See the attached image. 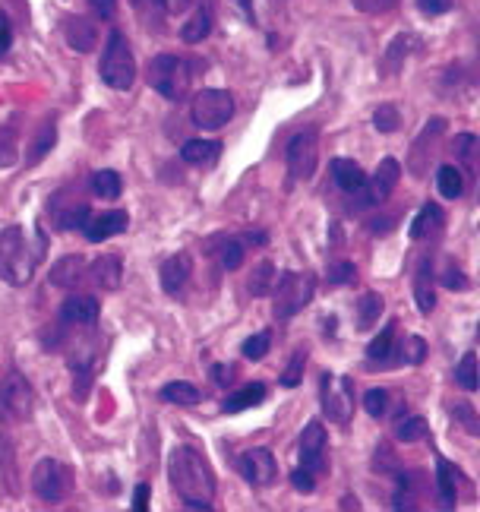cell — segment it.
Masks as SVG:
<instances>
[{
  "label": "cell",
  "mask_w": 480,
  "mask_h": 512,
  "mask_svg": "<svg viewBox=\"0 0 480 512\" xmlns=\"http://www.w3.org/2000/svg\"><path fill=\"white\" fill-rule=\"evenodd\" d=\"M168 478L177 497L187 509H212L215 497V471L209 459L193 446H174L168 456Z\"/></svg>",
  "instance_id": "1"
},
{
  "label": "cell",
  "mask_w": 480,
  "mask_h": 512,
  "mask_svg": "<svg viewBox=\"0 0 480 512\" xmlns=\"http://www.w3.org/2000/svg\"><path fill=\"white\" fill-rule=\"evenodd\" d=\"M35 260H38V250L29 247L23 225L0 228V279L16 288L29 285L35 272Z\"/></svg>",
  "instance_id": "2"
},
{
  "label": "cell",
  "mask_w": 480,
  "mask_h": 512,
  "mask_svg": "<svg viewBox=\"0 0 480 512\" xmlns=\"http://www.w3.org/2000/svg\"><path fill=\"white\" fill-rule=\"evenodd\" d=\"M149 86L168 102H184L193 83V64L180 54H158L149 61Z\"/></svg>",
  "instance_id": "3"
},
{
  "label": "cell",
  "mask_w": 480,
  "mask_h": 512,
  "mask_svg": "<svg viewBox=\"0 0 480 512\" xmlns=\"http://www.w3.org/2000/svg\"><path fill=\"white\" fill-rule=\"evenodd\" d=\"M98 76L102 83L117 89V92H127L136 83V57L130 51V42L124 32H111L105 51H102V61H98Z\"/></svg>",
  "instance_id": "4"
},
{
  "label": "cell",
  "mask_w": 480,
  "mask_h": 512,
  "mask_svg": "<svg viewBox=\"0 0 480 512\" xmlns=\"http://www.w3.org/2000/svg\"><path fill=\"white\" fill-rule=\"evenodd\" d=\"M316 294V279L313 272H285L282 279H275L272 285V310L278 320H291L304 310Z\"/></svg>",
  "instance_id": "5"
},
{
  "label": "cell",
  "mask_w": 480,
  "mask_h": 512,
  "mask_svg": "<svg viewBox=\"0 0 480 512\" xmlns=\"http://www.w3.org/2000/svg\"><path fill=\"white\" fill-rule=\"evenodd\" d=\"M319 402L332 424H348L354 415V383L342 373H323L319 380Z\"/></svg>",
  "instance_id": "6"
},
{
  "label": "cell",
  "mask_w": 480,
  "mask_h": 512,
  "mask_svg": "<svg viewBox=\"0 0 480 512\" xmlns=\"http://www.w3.org/2000/svg\"><path fill=\"white\" fill-rule=\"evenodd\" d=\"M193 124L203 130H222L234 117V98L225 89H203L193 95Z\"/></svg>",
  "instance_id": "7"
},
{
  "label": "cell",
  "mask_w": 480,
  "mask_h": 512,
  "mask_svg": "<svg viewBox=\"0 0 480 512\" xmlns=\"http://www.w3.org/2000/svg\"><path fill=\"white\" fill-rule=\"evenodd\" d=\"M32 490L45 503H60L70 497L73 490V475L64 462L57 459H42L35 468H32Z\"/></svg>",
  "instance_id": "8"
},
{
  "label": "cell",
  "mask_w": 480,
  "mask_h": 512,
  "mask_svg": "<svg viewBox=\"0 0 480 512\" xmlns=\"http://www.w3.org/2000/svg\"><path fill=\"white\" fill-rule=\"evenodd\" d=\"M0 411L10 421H29L35 411V392L32 383L19 370H10L0 383Z\"/></svg>",
  "instance_id": "9"
},
{
  "label": "cell",
  "mask_w": 480,
  "mask_h": 512,
  "mask_svg": "<svg viewBox=\"0 0 480 512\" xmlns=\"http://www.w3.org/2000/svg\"><path fill=\"white\" fill-rule=\"evenodd\" d=\"M285 162H288V174L294 181H310L316 174V162H319V133L316 127L300 130L297 136H291V143L285 149Z\"/></svg>",
  "instance_id": "10"
},
{
  "label": "cell",
  "mask_w": 480,
  "mask_h": 512,
  "mask_svg": "<svg viewBox=\"0 0 480 512\" xmlns=\"http://www.w3.org/2000/svg\"><path fill=\"white\" fill-rule=\"evenodd\" d=\"M398 177H402V165H398L395 159H383L376 168L373 177H367L364 187L357 190L360 196V206H379V203H386L392 190L398 187Z\"/></svg>",
  "instance_id": "11"
},
{
  "label": "cell",
  "mask_w": 480,
  "mask_h": 512,
  "mask_svg": "<svg viewBox=\"0 0 480 512\" xmlns=\"http://www.w3.org/2000/svg\"><path fill=\"white\" fill-rule=\"evenodd\" d=\"M240 475H244L247 484H253V487H269V484H275V478H278V462L272 456V449H266V446L247 449L244 459H240Z\"/></svg>",
  "instance_id": "12"
},
{
  "label": "cell",
  "mask_w": 480,
  "mask_h": 512,
  "mask_svg": "<svg viewBox=\"0 0 480 512\" xmlns=\"http://www.w3.org/2000/svg\"><path fill=\"white\" fill-rule=\"evenodd\" d=\"M326 449H329L326 427L319 421H310L304 433H300V462H304V468L319 475L326 468Z\"/></svg>",
  "instance_id": "13"
},
{
  "label": "cell",
  "mask_w": 480,
  "mask_h": 512,
  "mask_svg": "<svg viewBox=\"0 0 480 512\" xmlns=\"http://www.w3.org/2000/svg\"><path fill=\"white\" fill-rule=\"evenodd\" d=\"M130 228V215L124 209H111L105 215H89L86 225H83V234H86V241L89 244H102L108 238H117V234H124Z\"/></svg>",
  "instance_id": "14"
},
{
  "label": "cell",
  "mask_w": 480,
  "mask_h": 512,
  "mask_svg": "<svg viewBox=\"0 0 480 512\" xmlns=\"http://www.w3.org/2000/svg\"><path fill=\"white\" fill-rule=\"evenodd\" d=\"M102 313V304H98L92 294H70V298L60 304V320L64 323H76V326H92Z\"/></svg>",
  "instance_id": "15"
},
{
  "label": "cell",
  "mask_w": 480,
  "mask_h": 512,
  "mask_svg": "<svg viewBox=\"0 0 480 512\" xmlns=\"http://www.w3.org/2000/svg\"><path fill=\"white\" fill-rule=\"evenodd\" d=\"M162 288L165 294H180L187 285V279L193 275V260H190V253H174L168 256V260L162 263Z\"/></svg>",
  "instance_id": "16"
},
{
  "label": "cell",
  "mask_w": 480,
  "mask_h": 512,
  "mask_svg": "<svg viewBox=\"0 0 480 512\" xmlns=\"http://www.w3.org/2000/svg\"><path fill=\"white\" fill-rule=\"evenodd\" d=\"M89 275H92V282L102 291H117L120 282H124V263H120V256L105 253V256H98V260L89 266Z\"/></svg>",
  "instance_id": "17"
},
{
  "label": "cell",
  "mask_w": 480,
  "mask_h": 512,
  "mask_svg": "<svg viewBox=\"0 0 480 512\" xmlns=\"http://www.w3.org/2000/svg\"><path fill=\"white\" fill-rule=\"evenodd\" d=\"M64 35H67V45L73 51H79V54L92 51L95 42H98V29H95L92 19H86V16H70L67 23H64Z\"/></svg>",
  "instance_id": "18"
},
{
  "label": "cell",
  "mask_w": 480,
  "mask_h": 512,
  "mask_svg": "<svg viewBox=\"0 0 480 512\" xmlns=\"http://www.w3.org/2000/svg\"><path fill=\"white\" fill-rule=\"evenodd\" d=\"M414 301H417V310L427 313L436 307V291H433V263L430 256H424V260L417 263V272H414Z\"/></svg>",
  "instance_id": "19"
},
{
  "label": "cell",
  "mask_w": 480,
  "mask_h": 512,
  "mask_svg": "<svg viewBox=\"0 0 480 512\" xmlns=\"http://www.w3.org/2000/svg\"><path fill=\"white\" fill-rule=\"evenodd\" d=\"M266 386L263 383H250V386H240L237 392H231V396L222 402V411L225 415H240V411H247V408H256V405H263L266 402Z\"/></svg>",
  "instance_id": "20"
},
{
  "label": "cell",
  "mask_w": 480,
  "mask_h": 512,
  "mask_svg": "<svg viewBox=\"0 0 480 512\" xmlns=\"http://www.w3.org/2000/svg\"><path fill=\"white\" fill-rule=\"evenodd\" d=\"M180 159L187 165H199V168H209L222 159V143L218 140H190L180 149Z\"/></svg>",
  "instance_id": "21"
},
{
  "label": "cell",
  "mask_w": 480,
  "mask_h": 512,
  "mask_svg": "<svg viewBox=\"0 0 480 512\" xmlns=\"http://www.w3.org/2000/svg\"><path fill=\"white\" fill-rule=\"evenodd\" d=\"M455 487H458V468L449 459L436 456V494H439V503H443L446 509H452L455 500H458Z\"/></svg>",
  "instance_id": "22"
},
{
  "label": "cell",
  "mask_w": 480,
  "mask_h": 512,
  "mask_svg": "<svg viewBox=\"0 0 480 512\" xmlns=\"http://www.w3.org/2000/svg\"><path fill=\"white\" fill-rule=\"evenodd\" d=\"M86 275V263H83V256L79 253H70V256H64V260H57L54 266H51V285H57V288H73L79 279Z\"/></svg>",
  "instance_id": "23"
},
{
  "label": "cell",
  "mask_w": 480,
  "mask_h": 512,
  "mask_svg": "<svg viewBox=\"0 0 480 512\" xmlns=\"http://www.w3.org/2000/svg\"><path fill=\"white\" fill-rule=\"evenodd\" d=\"M332 177H335V184L342 187L345 193H351V196L367 181L364 168H360L354 159H332Z\"/></svg>",
  "instance_id": "24"
},
{
  "label": "cell",
  "mask_w": 480,
  "mask_h": 512,
  "mask_svg": "<svg viewBox=\"0 0 480 512\" xmlns=\"http://www.w3.org/2000/svg\"><path fill=\"white\" fill-rule=\"evenodd\" d=\"M212 32V10L209 7H199L184 26H180V38H184L187 45H199L203 38H209Z\"/></svg>",
  "instance_id": "25"
},
{
  "label": "cell",
  "mask_w": 480,
  "mask_h": 512,
  "mask_svg": "<svg viewBox=\"0 0 480 512\" xmlns=\"http://www.w3.org/2000/svg\"><path fill=\"white\" fill-rule=\"evenodd\" d=\"M436 190L443 200H458V196L465 193V174L455 165H443L436 171Z\"/></svg>",
  "instance_id": "26"
},
{
  "label": "cell",
  "mask_w": 480,
  "mask_h": 512,
  "mask_svg": "<svg viewBox=\"0 0 480 512\" xmlns=\"http://www.w3.org/2000/svg\"><path fill=\"white\" fill-rule=\"evenodd\" d=\"M443 209H439L436 203H427L424 209H420L417 215H414V222H411V238L414 241H424L430 231H436L439 225H443Z\"/></svg>",
  "instance_id": "27"
},
{
  "label": "cell",
  "mask_w": 480,
  "mask_h": 512,
  "mask_svg": "<svg viewBox=\"0 0 480 512\" xmlns=\"http://www.w3.org/2000/svg\"><path fill=\"white\" fill-rule=\"evenodd\" d=\"M383 307H386L383 294L367 291L364 298L357 301V329H373L379 323V313H383Z\"/></svg>",
  "instance_id": "28"
},
{
  "label": "cell",
  "mask_w": 480,
  "mask_h": 512,
  "mask_svg": "<svg viewBox=\"0 0 480 512\" xmlns=\"http://www.w3.org/2000/svg\"><path fill=\"white\" fill-rule=\"evenodd\" d=\"M162 402H168V405H184V408H190V405H196L199 402V389L193 386V383H187V380H174V383H168V386H162Z\"/></svg>",
  "instance_id": "29"
},
{
  "label": "cell",
  "mask_w": 480,
  "mask_h": 512,
  "mask_svg": "<svg viewBox=\"0 0 480 512\" xmlns=\"http://www.w3.org/2000/svg\"><path fill=\"white\" fill-rule=\"evenodd\" d=\"M414 45H420L414 35H398L395 42L386 48V54H383V70H389V73H395L398 67H402V61L405 57L414 51Z\"/></svg>",
  "instance_id": "30"
},
{
  "label": "cell",
  "mask_w": 480,
  "mask_h": 512,
  "mask_svg": "<svg viewBox=\"0 0 480 512\" xmlns=\"http://www.w3.org/2000/svg\"><path fill=\"white\" fill-rule=\"evenodd\" d=\"M395 336H398V323L383 326V332H379V336L370 342L367 358H370V361H379V364H386V361H389V354L395 351Z\"/></svg>",
  "instance_id": "31"
},
{
  "label": "cell",
  "mask_w": 480,
  "mask_h": 512,
  "mask_svg": "<svg viewBox=\"0 0 480 512\" xmlns=\"http://www.w3.org/2000/svg\"><path fill=\"white\" fill-rule=\"evenodd\" d=\"M275 279H278V275H275V266H272L269 260H263V263H256V266H253L247 288H250V294H256V298H263V294L272 291Z\"/></svg>",
  "instance_id": "32"
},
{
  "label": "cell",
  "mask_w": 480,
  "mask_h": 512,
  "mask_svg": "<svg viewBox=\"0 0 480 512\" xmlns=\"http://www.w3.org/2000/svg\"><path fill=\"white\" fill-rule=\"evenodd\" d=\"M92 190L102 196V200H117L120 190H124V181H120V174L105 168V171H95L92 174Z\"/></svg>",
  "instance_id": "33"
},
{
  "label": "cell",
  "mask_w": 480,
  "mask_h": 512,
  "mask_svg": "<svg viewBox=\"0 0 480 512\" xmlns=\"http://www.w3.org/2000/svg\"><path fill=\"white\" fill-rule=\"evenodd\" d=\"M54 140H57V127H54V121H45V127H42V133L35 136V143H32V155H29V165H35V162H42L45 155L51 152V146H54Z\"/></svg>",
  "instance_id": "34"
},
{
  "label": "cell",
  "mask_w": 480,
  "mask_h": 512,
  "mask_svg": "<svg viewBox=\"0 0 480 512\" xmlns=\"http://www.w3.org/2000/svg\"><path fill=\"white\" fill-rule=\"evenodd\" d=\"M427 433H430V427L424 418H405V421L395 424V437L402 443H417V440H424Z\"/></svg>",
  "instance_id": "35"
},
{
  "label": "cell",
  "mask_w": 480,
  "mask_h": 512,
  "mask_svg": "<svg viewBox=\"0 0 480 512\" xmlns=\"http://www.w3.org/2000/svg\"><path fill=\"white\" fill-rule=\"evenodd\" d=\"M304 367H307V348H297V351L291 354V361H288L285 373H282V386H285V389L300 386V380H304Z\"/></svg>",
  "instance_id": "36"
},
{
  "label": "cell",
  "mask_w": 480,
  "mask_h": 512,
  "mask_svg": "<svg viewBox=\"0 0 480 512\" xmlns=\"http://www.w3.org/2000/svg\"><path fill=\"white\" fill-rule=\"evenodd\" d=\"M455 380L462 383V389H468V392H474L480 386V380H477V354L474 351H468L462 358V364L455 367Z\"/></svg>",
  "instance_id": "37"
},
{
  "label": "cell",
  "mask_w": 480,
  "mask_h": 512,
  "mask_svg": "<svg viewBox=\"0 0 480 512\" xmlns=\"http://www.w3.org/2000/svg\"><path fill=\"white\" fill-rule=\"evenodd\" d=\"M269 348H272V332H256V336H250L247 342H244V358L247 361H263L266 354H269Z\"/></svg>",
  "instance_id": "38"
},
{
  "label": "cell",
  "mask_w": 480,
  "mask_h": 512,
  "mask_svg": "<svg viewBox=\"0 0 480 512\" xmlns=\"http://www.w3.org/2000/svg\"><path fill=\"white\" fill-rule=\"evenodd\" d=\"M398 124H402V114H398L395 105H379V108H376V114H373V127H376L379 133H395Z\"/></svg>",
  "instance_id": "39"
},
{
  "label": "cell",
  "mask_w": 480,
  "mask_h": 512,
  "mask_svg": "<svg viewBox=\"0 0 480 512\" xmlns=\"http://www.w3.org/2000/svg\"><path fill=\"white\" fill-rule=\"evenodd\" d=\"M364 411L370 418H386L389 411V392L386 389H367L364 392Z\"/></svg>",
  "instance_id": "40"
},
{
  "label": "cell",
  "mask_w": 480,
  "mask_h": 512,
  "mask_svg": "<svg viewBox=\"0 0 480 512\" xmlns=\"http://www.w3.org/2000/svg\"><path fill=\"white\" fill-rule=\"evenodd\" d=\"M398 351H402V361L405 364H424V358H427V342L420 339V336H408Z\"/></svg>",
  "instance_id": "41"
},
{
  "label": "cell",
  "mask_w": 480,
  "mask_h": 512,
  "mask_svg": "<svg viewBox=\"0 0 480 512\" xmlns=\"http://www.w3.org/2000/svg\"><path fill=\"white\" fill-rule=\"evenodd\" d=\"M326 279H329V285H351V282L357 279V269H354V263H348V260L332 263Z\"/></svg>",
  "instance_id": "42"
},
{
  "label": "cell",
  "mask_w": 480,
  "mask_h": 512,
  "mask_svg": "<svg viewBox=\"0 0 480 512\" xmlns=\"http://www.w3.org/2000/svg\"><path fill=\"white\" fill-rule=\"evenodd\" d=\"M218 256H222L225 269H237L240 263H244V241H225L222 250H218Z\"/></svg>",
  "instance_id": "43"
},
{
  "label": "cell",
  "mask_w": 480,
  "mask_h": 512,
  "mask_svg": "<svg viewBox=\"0 0 480 512\" xmlns=\"http://www.w3.org/2000/svg\"><path fill=\"white\" fill-rule=\"evenodd\" d=\"M351 4L360 13H389L392 7H398V0H351Z\"/></svg>",
  "instance_id": "44"
},
{
  "label": "cell",
  "mask_w": 480,
  "mask_h": 512,
  "mask_svg": "<svg viewBox=\"0 0 480 512\" xmlns=\"http://www.w3.org/2000/svg\"><path fill=\"white\" fill-rule=\"evenodd\" d=\"M313 478H316V475H313V471H307V468L291 471V484H294V490H300V494H313V487H316Z\"/></svg>",
  "instance_id": "45"
},
{
  "label": "cell",
  "mask_w": 480,
  "mask_h": 512,
  "mask_svg": "<svg viewBox=\"0 0 480 512\" xmlns=\"http://www.w3.org/2000/svg\"><path fill=\"white\" fill-rule=\"evenodd\" d=\"M455 7V0H417V10L427 16H443Z\"/></svg>",
  "instance_id": "46"
},
{
  "label": "cell",
  "mask_w": 480,
  "mask_h": 512,
  "mask_svg": "<svg viewBox=\"0 0 480 512\" xmlns=\"http://www.w3.org/2000/svg\"><path fill=\"white\" fill-rule=\"evenodd\" d=\"M13 48V26L7 13H0V57H7V51Z\"/></svg>",
  "instance_id": "47"
},
{
  "label": "cell",
  "mask_w": 480,
  "mask_h": 512,
  "mask_svg": "<svg viewBox=\"0 0 480 512\" xmlns=\"http://www.w3.org/2000/svg\"><path fill=\"white\" fill-rule=\"evenodd\" d=\"M443 285H446V288H452V291H465V288H468V279L462 275V269L449 266V269H446V275H443Z\"/></svg>",
  "instance_id": "48"
},
{
  "label": "cell",
  "mask_w": 480,
  "mask_h": 512,
  "mask_svg": "<svg viewBox=\"0 0 480 512\" xmlns=\"http://www.w3.org/2000/svg\"><path fill=\"white\" fill-rule=\"evenodd\" d=\"M474 143H477V140H474L471 133H462V136H455V143H452V146H455L458 155H462V159H471V152H474L471 146H474Z\"/></svg>",
  "instance_id": "49"
},
{
  "label": "cell",
  "mask_w": 480,
  "mask_h": 512,
  "mask_svg": "<svg viewBox=\"0 0 480 512\" xmlns=\"http://www.w3.org/2000/svg\"><path fill=\"white\" fill-rule=\"evenodd\" d=\"M212 380H215L218 386H228V383L234 380V367H231V364H215V367H212Z\"/></svg>",
  "instance_id": "50"
},
{
  "label": "cell",
  "mask_w": 480,
  "mask_h": 512,
  "mask_svg": "<svg viewBox=\"0 0 480 512\" xmlns=\"http://www.w3.org/2000/svg\"><path fill=\"white\" fill-rule=\"evenodd\" d=\"M146 506H149V484H136V490H133V509L146 512Z\"/></svg>",
  "instance_id": "51"
},
{
  "label": "cell",
  "mask_w": 480,
  "mask_h": 512,
  "mask_svg": "<svg viewBox=\"0 0 480 512\" xmlns=\"http://www.w3.org/2000/svg\"><path fill=\"white\" fill-rule=\"evenodd\" d=\"M193 4H196V0H162V7H165L171 16H177V13H187Z\"/></svg>",
  "instance_id": "52"
},
{
  "label": "cell",
  "mask_w": 480,
  "mask_h": 512,
  "mask_svg": "<svg viewBox=\"0 0 480 512\" xmlns=\"http://www.w3.org/2000/svg\"><path fill=\"white\" fill-rule=\"evenodd\" d=\"M89 4H92V10H95L98 16L111 19V16H114V7H117V0H89Z\"/></svg>",
  "instance_id": "53"
},
{
  "label": "cell",
  "mask_w": 480,
  "mask_h": 512,
  "mask_svg": "<svg viewBox=\"0 0 480 512\" xmlns=\"http://www.w3.org/2000/svg\"><path fill=\"white\" fill-rule=\"evenodd\" d=\"M237 7H244V13H247V19L250 23H256V13H253V0H234Z\"/></svg>",
  "instance_id": "54"
}]
</instances>
